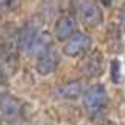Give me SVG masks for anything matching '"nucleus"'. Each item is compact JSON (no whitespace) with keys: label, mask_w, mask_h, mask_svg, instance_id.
Returning <instances> with one entry per match:
<instances>
[{"label":"nucleus","mask_w":125,"mask_h":125,"mask_svg":"<svg viewBox=\"0 0 125 125\" xmlns=\"http://www.w3.org/2000/svg\"><path fill=\"white\" fill-rule=\"evenodd\" d=\"M51 44L52 41L50 40V36L43 32L41 23L37 19H30L25 23L18 34V48L30 55H39Z\"/></svg>","instance_id":"obj_1"},{"label":"nucleus","mask_w":125,"mask_h":125,"mask_svg":"<svg viewBox=\"0 0 125 125\" xmlns=\"http://www.w3.org/2000/svg\"><path fill=\"white\" fill-rule=\"evenodd\" d=\"M72 6L76 15L87 26L96 28L102 23L103 12L96 0H72Z\"/></svg>","instance_id":"obj_2"},{"label":"nucleus","mask_w":125,"mask_h":125,"mask_svg":"<svg viewBox=\"0 0 125 125\" xmlns=\"http://www.w3.org/2000/svg\"><path fill=\"white\" fill-rule=\"evenodd\" d=\"M107 92L106 88L100 84L92 85L89 89L84 92V103L85 110L88 111V114L94 115V114H98L106 107L107 104Z\"/></svg>","instance_id":"obj_3"},{"label":"nucleus","mask_w":125,"mask_h":125,"mask_svg":"<svg viewBox=\"0 0 125 125\" xmlns=\"http://www.w3.org/2000/svg\"><path fill=\"white\" fill-rule=\"evenodd\" d=\"M59 65V56L56 50L54 48V44L48 45L37 55L36 62V72L40 76H50L56 70Z\"/></svg>","instance_id":"obj_4"},{"label":"nucleus","mask_w":125,"mask_h":125,"mask_svg":"<svg viewBox=\"0 0 125 125\" xmlns=\"http://www.w3.org/2000/svg\"><path fill=\"white\" fill-rule=\"evenodd\" d=\"M91 45L92 40L88 34L78 33L69 39V41L63 47V52L66 56H70V58H78V56H83L85 52H88Z\"/></svg>","instance_id":"obj_5"},{"label":"nucleus","mask_w":125,"mask_h":125,"mask_svg":"<svg viewBox=\"0 0 125 125\" xmlns=\"http://www.w3.org/2000/svg\"><path fill=\"white\" fill-rule=\"evenodd\" d=\"M77 32V21L72 15H63L56 21L55 25V36L59 41L69 40Z\"/></svg>","instance_id":"obj_6"},{"label":"nucleus","mask_w":125,"mask_h":125,"mask_svg":"<svg viewBox=\"0 0 125 125\" xmlns=\"http://www.w3.org/2000/svg\"><path fill=\"white\" fill-rule=\"evenodd\" d=\"M0 113L6 120L8 121H14L19 117L21 114V106L19 102L15 99L14 96L4 94L0 96Z\"/></svg>","instance_id":"obj_7"},{"label":"nucleus","mask_w":125,"mask_h":125,"mask_svg":"<svg viewBox=\"0 0 125 125\" xmlns=\"http://www.w3.org/2000/svg\"><path fill=\"white\" fill-rule=\"evenodd\" d=\"M83 92H84V84L81 81H69L54 89V94L61 99H76Z\"/></svg>","instance_id":"obj_8"},{"label":"nucleus","mask_w":125,"mask_h":125,"mask_svg":"<svg viewBox=\"0 0 125 125\" xmlns=\"http://www.w3.org/2000/svg\"><path fill=\"white\" fill-rule=\"evenodd\" d=\"M102 69H103V58L99 52H95L87 61L84 72L88 77H98V76L102 74Z\"/></svg>","instance_id":"obj_9"},{"label":"nucleus","mask_w":125,"mask_h":125,"mask_svg":"<svg viewBox=\"0 0 125 125\" xmlns=\"http://www.w3.org/2000/svg\"><path fill=\"white\" fill-rule=\"evenodd\" d=\"M111 78H113V83H115V84L121 83V67H120V62L117 59L111 63Z\"/></svg>","instance_id":"obj_10"},{"label":"nucleus","mask_w":125,"mask_h":125,"mask_svg":"<svg viewBox=\"0 0 125 125\" xmlns=\"http://www.w3.org/2000/svg\"><path fill=\"white\" fill-rule=\"evenodd\" d=\"M15 3H17V0H0V12L7 11L8 8H11Z\"/></svg>","instance_id":"obj_11"},{"label":"nucleus","mask_w":125,"mask_h":125,"mask_svg":"<svg viewBox=\"0 0 125 125\" xmlns=\"http://www.w3.org/2000/svg\"><path fill=\"white\" fill-rule=\"evenodd\" d=\"M6 78V74H4V72L1 69H0V83H3V80Z\"/></svg>","instance_id":"obj_12"},{"label":"nucleus","mask_w":125,"mask_h":125,"mask_svg":"<svg viewBox=\"0 0 125 125\" xmlns=\"http://www.w3.org/2000/svg\"><path fill=\"white\" fill-rule=\"evenodd\" d=\"M122 26H124V33H125V8L122 11Z\"/></svg>","instance_id":"obj_13"},{"label":"nucleus","mask_w":125,"mask_h":125,"mask_svg":"<svg viewBox=\"0 0 125 125\" xmlns=\"http://www.w3.org/2000/svg\"><path fill=\"white\" fill-rule=\"evenodd\" d=\"M107 125H115V124H107Z\"/></svg>","instance_id":"obj_14"}]
</instances>
